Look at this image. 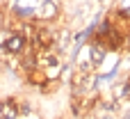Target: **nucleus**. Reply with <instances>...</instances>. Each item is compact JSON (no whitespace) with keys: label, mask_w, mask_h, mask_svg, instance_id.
Wrapping results in <instances>:
<instances>
[{"label":"nucleus","mask_w":130,"mask_h":119,"mask_svg":"<svg viewBox=\"0 0 130 119\" xmlns=\"http://www.w3.org/2000/svg\"><path fill=\"white\" fill-rule=\"evenodd\" d=\"M18 69L27 76V73H32V71H37L39 69V50H34V48H25L21 55H18Z\"/></svg>","instance_id":"nucleus-2"},{"label":"nucleus","mask_w":130,"mask_h":119,"mask_svg":"<svg viewBox=\"0 0 130 119\" xmlns=\"http://www.w3.org/2000/svg\"><path fill=\"white\" fill-rule=\"evenodd\" d=\"M57 14H59V2H57V0H41V2L37 5V18H34V21H39V23H50V21L57 18Z\"/></svg>","instance_id":"nucleus-1"},{"label":"nucleus","mask_w":130,"mask_h":119,"mask_svg":"<svg viewBox=\"0 0 130 119\" xmlns=\"http://www.w3.org/2000/svg\"><path fill=\"white\" fill-rule=\"evenodd\" d=\"M14 30L11 28H0V53H5V46H7V39H9V34H11Z\"/></svg>","instance_id":"nucleus-7"},{"label":"nucleus","mask_w":130,"mask_h":119,"mask_svg":"<svg viewBox=\"0 0 130 119\" xmlns=\"http://www.w3.org/2000/svg\"><path fill=\"white\" fill-rule=\"evenodd\" d=\"M32 2H34V7H37V5H39V2H41V0H32Z\"/></svg>","instance_id":"nucleus-8"},{"label":"nucleus","mask_w":130,"mask_h":119,"mask_svg":"<svg viewBox=\"0 0 130 119\" xmlns=\"http://www.w3.org/2000/svg\"><path fill=\"white\" fill-rule=\"evenodd\" d=\"M114 18L123 21V23H130V0H119L117 9H114Z\"/></svg>","instance_id":"nucleus-6"},{"label":"nucleus","mask_w":130,"mask_h":119,"mask_svg":"<svg viewBox=\"0 0 130 119\" xmlns=\"http://www.w3.org/2000/svg\"><path fill=\"white\" fill-rule=\"evenodd\" d=\"M89 44V57H91V69H98L105 60H107V55H110V50L103 46V44H94V41H87Z\"/></svg>","instance_id":"nucleus-4"},{"label":"nucleus","mask_w":130,"mask_h":119,"mask_svg":"<svg viewBox=\"0 0 130 119\" xmlns=\"http://www.w3.org/2000/svg\"><path fill=\"white\" fill-rule=\"evenodd\" d=\"M98 2H105V0H98Z\"/></svg>","instance_id":"nucleus-10"},{"label":"nucleus","mask_w":130,"mask_h":119,"mask_svg":"<svg viewBox=\"0 0 130 119\" xmlns=\"http://www.w3.org/2000/svg\"><path fill=\"white\" fill-rule=\"evenodd\" d=\"M25 48H27V37H25L23 32H18V30H14V32L9 34V39H7L5 53H7V55H14V57H18V55H21Z\"/></svg>","instance_id":"nucleus-3"},{"label":"nucleus","mask_w":130,"mask_h":119,"mask_svg":"<svg viewBox=\"0 0 130 119\" xmlns=\"http://www.w3.org/2000/svg\"><path fill=\"white\" fill-rule=\"evenodd\" d=\"M11 14L16 16V18H21V21H34L37 18V7L34 5H14L11 7Z\"/></svg>","instance_id":"nucleus-5"},{"label":"nucleus","mask_w":130,"mask_h":119,"mask_svg":"<svg viewBox=\"0 0 130 119\" xmlns=\"http://www.w3.org/2000/svg\"><path fill=\"white\" fill-rule=\"evenodd\" d=\"M0 117H2V105H0Z\"/></svg>","instance_id":"nucleus-9"}]
</instances>
